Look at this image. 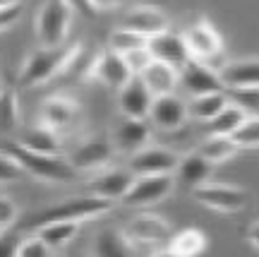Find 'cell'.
<instances>
[{
	"label": "cell",
	"mask_w": 259,
	"mask_h": 257,
	"mask_svg": "<svg viewBox=\"0 0 259 257\" xmlns=\"http://www.w3.org/2000/svg\"><path fill=\"white\" fill-rule=\"evenodd\" d=\"M19 221V207L17 202L8 197V195H0V231L12 229Z\"/></svg>",
	"instance_id": "obj_35"
},
{
	"label": "cell",
	"mask_w": 259,
	"mask_h": 257,
	"mask_svg": "<svg viewBox=\"0 0 259 257\" xmlns=\"http://www.w3.org/2000/svg\"><path fill=\"white\" fill-rule=\"evenodd\" d=\"M180 164V154L161 144H147L137 149L135 154L127 156V168L132 175H161V173H176Z\"/></svg>",
	"instance_id": "obj_9"
},
{
	"label": "cell",
	"mask_w": 259,
	"mask_h": 257,
	"mask_svg": "<svg viewBox=\"0 0 259 257\" xmlns=\"http://www.w3.org/2000/svg\"><path fill=\"white\" fill-rule=\"evenodd\" d=\"M17 257H56V250H51L36 233H31V236L19 238Z\"/></svg>",
	"instance_id": "obj_34"
},
{
	"label": "cell",
	"mask_w": 259,
	"mask_h": 257,
	"mask_svg": "<svg viewBox=\"0 0 259 257\" xmlns=\"http://www.w3.org/2000/svg\"><path fill=\"white\" fill-rule=\"evenodd\" d=\"M74 12H79V15H87V17H96V10L92 8V3L89 0H65Z\"/></svg>",
	"instance_id": "obj_40"
},
{
	"label": "cell",
	"mask_w": 259,
	"mask_h": 257,
	"mask_svg": "<svg viewBox=\"0 0 259 257\" xmlns=\"http://www.w3.org/2000/svg\"><path fill=\"white\" fill-rule=\"evenodd\" d=\"M245 118H247V113L242 108H238L235 103L228 101L221 111H219V116H213V118L206 123V135H223V137H231Z\"/></svg>",
	"instance_id": "obj_29"
},
{
	"label": "cell",
	"mask_w": 259,
	"mask_h": 257,
	"mask_svg": "<svg viewBox=\"0 0 259 257\" xmlns=\"http://www.w3.org/2000/svg\"><path fill=\"white\" fill-rule=\"evenodd\" d=\"M216 75L223 89H257L259 87V63L254 58L231 60L221 65Z\"/></svg>",
	"instance_id": "obj_19"
},
{
	"label": "cell",
	"mask_w": 259,
	"mask_h": 257,
	"mask_svg": "<svg viewBox=\"0 0 259 257\" xmlns=\"http://www.w3.org/2000/svg\"><path fill=\"white\" fill-rule=\"evenodd\" d=\"M84 82H99L103 87H108L113 92H118L120 87L132 80V72L127 70V65L122 60V55L113 53V51H101V53L94 58L89 67H87V72L82 75Z\"/></svg>",
	"instance_id": "obj_11"
},
{
	"label": "cell",
	"mask_w": 259,
	"mask_h": 257,
	"mask_svg": "<svg viewBox=\"0 0 259 257\" xmlns=\"http://www.w3.org/2000/svg\"><path fill=\"white\" fill-rule=\"evenodd\" d=\"M113 209V202L108 200H101V197H94V195H77V197H67V200H58V202L48 204V207H41L34 214H29L24 219V226L22 229L27 231H38L46 224H53V221H92L99 219L103 214H108Z\"/></svg>",
	"instance_id": "obj_2"
},
{
	"label": "cell",
	"mask_w": 259,
	"mask_h": 257,
	"mask_svg": "<svg viewBox=\"0 0 259 257\" xmlns=\"http://www.w3.org/2000/svg\"><path fill=\"white\" fill-rule=\"evenodd\" d=\"M135 180V175L130 173L127 168H101L96 171L92 180H89V195L94 197H101L108 202H120L125 193L130 190V185Z\"/></svg>",
	"instance_id": "obj_15"
},
{
	"label": "cell",
	"mask_w": 259,
	"mask_h": 257,
	"mask_svg": "<svg viewBox=\"0 0 259 257\" xmlns=\"http://www.w3.org/2000/svg\"><path fill=\"white\" fill-rule=\"evenodd\" d=\"M168 252L173 257H199L209 245L206 233L199 229H183L173 231V236L168 238Z\"/></svg>",
	"instance_id": "obj_22"
},
{
	"label": "cell",
	"mask_w": 259,
	"mask_h": 257,
	"mask_svg": "<svg viewBox=\"0 0 259 257\" xmlns=\"http://www.w3.org/2000/svg\"><path fill=\"white\" fill-rule=\"evenodd\" d=\"M151 101H154V96L147 92V87L142 84L139 77H132L125 87L118 89V108H120L122 118L147 120Z\"/></svg>",
	"instance_id": "obj_20"
},
{
	"label": "cell",
	"mask_w": 259,
	"mask_h": 257,
	"mask_svg": "<svg viewBox=\"0 0 259 257\" xmlns=\"http://www.w3.org/2000/svg\"><path fill=\"white\" fill-rule=\"evenodd\" d=\"M22 175H24L22 166H19L8 152H0V185L15 183V180H19Z\"/></svg>",
	"instance_id": "obj_36"
},
{
	"label": "cell",
	"mask_w": 259,
	"mask_h": 257,
	"mask_svg": "<svg viewBox=\"0 0 259 257\" xmlns=\"http://www.w3.org/2000/svg\"><path fill=\"white\" fill-rule=\"evenodd\" d=\"M137 77L142 80V84L147 87V92L151 94L154 99H156V96L176 94L178 87H180V75H178L176 67L158 63V60H151Z\"/></svg>",
	"instance_id": "obj_21"
},
{
	"label": "cell",
	"mask_w": 259,
	"mask_h": 257,
	"mask_svg": "<svg viewBox=\"0 0 259 257\" xmlns=\"http://www.w3.org/2000/svg\"><path fill=\"white\" fill-rule=\"evenodd\" d=\"M228 101L235 103L238 108H242L247 116H257L259 108V87L257 89H223Z\"/></svg>",
	"instance_id": "obj_33"
},
{
	"label": "cell",
	"mask_w": 259,
	"mask_h": 257,
	"mask_svg": "<svg viewBox=\"0 0 259 257\" xmlns=\"http://www.w3.org/2000/svg\"><path fill=\"white\" fill-rule=\"evenodd\" d=\"M147 46V39H142L139 34H132V31H127V29H113L111 36H108V51H113V53L118 55H125L130 53V51H137V48H144Z\"/></svg>",
	"instance_id": "obj_32"
},
{
	"label": "cell",
	"mask_w": 259,
	"mask_h": 257,
	"mask_svg": "<svg viewBox=\"0 0 259 257\" xmlns=\"http://www.w3.org/2000/svg\"><path fill=\"white\" fill-rule=\"evenodd\" d=\"M147 51L151 53L154 60H158V63H163V65H170V67H176V70H180V67L190 60V53H187L183 36H180V34H173L170 29L154 39H149Z\"/></svg>",
	"instance_id": "obj_17"
},
{
	"label": "cell",
	"mask_w": 259,
	"mask_h": 257,
	"mask_svg": "<svg viewBox=\"0 0 259 257\" xmlns=\"http://www.w3.org/2000/svg\"><path fill=\"white\" fill-rule=\"evenodd\" d=\"M211 173H213V166L194 152V154H187L185 159L180 156V164H178V168H176V173L173 175H176L183 185H187V188L192 190V188H197V185L206 183V180L211 178Z\"/></svg>",
	"instance_id": "obj_24"
},
{
	"label": "cell",
	"mask_w": 259,
	"mask_h": 257,
	"mask_svg": "<svg viewBox=\"0 0 259 257\" xmlns=\"http://www.w3.org/2000/svg\"><path fill=\"white\" fill-rule=\"evenodd\" d=\"M92 3V8L96 10V12H101V10H115L120 8L125 0H89Z\"/></svg>",
	"instance_id": "obj_42"
},
{
	"label": "cell",
	"mask_w": 259,
	"mask_h": 257,
	"mask_svg": "<svg viewBox=\"0 0 259 257\" xmlns=\"http://www.w3.org/2000/svg\"><path fill=\"white\" fill-rule=\"evenodd\" d=\"M178 75H180V84L185 87V92L190 94V96L223 92L216 70L206 63H199V60H192V58H190V60L178 70Z\"/></svg>",
	"instance_id": "obj_16"
},
{
	"label": "cell",
	"mask_w": 259,
	"mask_h": 257,
	"mask_svg": "<svg viewBox=\"0 0 259 257\" xmlns=\"http://www.w3.org/2000/svg\"><path fill=\"white\" fill-rule=\"evenodd\" d=\"M22 144L36 154H46V156H63V137L56 135L53 130L36 125L34 130H29V135L19 139Z\"/></svg>",
	"instance_id": "obj_25"
},
{
	"label": "cell",
	"mask_w": 259,
	"mask_h": 257,
	"mask_svg": "<svg viewBox=\"0 0 259 257\" xmlns=\"http://www.w3.org/2000/svg\"><path fill=\"white\" fill-rule=\"evenodd\" d=\"M5 149L22 166V171L34 175L36 180H44V183H70V180H74V175H77L72 171V166L67 164L63 156L36 154V152L24 147L19 139H10Z\"/></svg>",
	"instance_id": "obj_3"
},
{
	"label": "cell",
	"mask_w": 259,
	"mask_h": 257,
	"mask_svg": "<svg viewBox=\"0 0 259 257\" xmlns=\"http://www.w3.org/2000/svg\"><path fill=\"white\" fill-rule=\"evenodd\" d=\"M176 190V175L161 173V175H135V180L130 185L120 202L132 209H147L154 204L163 202L168 195Z\"/></svg>",
	"instance_id": "obj_8"
},
{
	"label": "cell",
	"mask_w": 259,
	"mask_h": 257,
	"mask_svg": "<svg viewBox=\"0 0 259 257\" xmlns=\"http://www.w3.org/2000/svg\"><path fill=\"white\" fill-rule=\"evenodd\" d=\"M19 236L17 231H0V257H17V245H19Z\"/></svg>",
	"instance_id": "obj_38"
},
{
	"label": "cell",
	"mask_w": 259,
	"mask_h": 257,
	"mask_svg": "<svg viewBox=\"0 0 259 257\" xmlns=\"http://www.w3.org/2000/svg\"><path fill=\"white\" fill-rule=\"evenodd\" d=\"M79 229H82L79 221H53V224L41 226V229L34 231V233H36L51 250H60L79 233Z\"/></svg>",
	"instance_id": "obj_28"
},
{
	"label": "cell",
	"mask_w": 259,
	"mask_h": 257,
	"mask_svg": "<svg viewBox=\"0 0 259 257\" xmlns=\"http://www.w3.org/2000/svg\"><path fill=\"white\" fill-rule=\"evenodd\" d=\"M180 36L185 41V48L192 60L211 65V60H216V58L223 53L221 31L213 27L206 17H197L194 22H190ZM213 70H216V67H213Z\"/></svg>",
	"instance_id": "obj_6"
},
{
	"label": "cell",
	"mask_w": 259,
	"mask_h": 257,
	"mask_svg": "<svg viewBox=\"0 0 259 257\" xmlns=\"http://www.w3.org/2000/svg\"><path fill=\"white\" fill-rule=\"evenodd\" d=\"M0 89H3V80H0Z\"/></svg>",
	"instance_id": "obj_45"
},
{
	"label": "cell",
	"mask_w": 259,
	"mask_h": 257,
	"mask_svg": "<svg viewBox=\"0 0 259 257\" xmlns=\"http://www.w3.org/2000/svg\"><path fill=\"white\" fill-rule=\"evenodd\" d=\"M231 139L235 142V147L240 149H247V152H254L259 144V118L257 116H247L242 120L238 130L231 135Z\"/></svg>",
	"instance_id": "obj_31"
},
{
	"label": "cell",
	"mask_w": 259,
	"mask_h": 257,
	"mask_svg": "<svg viewBox=\"0 0 259 257\" xmlns=\"http://www.w3.org/2000/svg\"><path fill=\"white\" fill-rule=\"evenodd\" d=\"M151 257H173L168 250H163V252H156V255H151Z\"/></svg>",
	"instance_id": "obj_44"
},
{
	"label": "cell",
	"mask_w": 259,
	"mask_h": 257,
	"mask_svg": "<svg viewBox=\"0 0 259 257\" xmlns=\"http://www.w3.org/2000/svg\"><path fill=\"white\" fill-rule=\"evenodd\" d=\"M22 17V3L17 5H10V8H0V34L8 31L10 27H15Z\"/></svg>",
	"instance_id": "obj_39"
},
{
	"label": "cell",
	"mask_w": 259,
	"mask_h": 257,
	"mask_svg": "<svg viewBox=\"0 0 259 257\" xmlns=\"http://www.w3.org/2000/svg\"><path fill=\"white\" fill-rule=\"evenodd\" d=\"M19 128V96L15 89H0V135L10 137Z\"/></svg>",
	"instance_id": "obj_30"
},
{
	"label": "cell",
	"mask_w": 259,
	"mask_h": 257,
	"mask_svg": "<svg viewBox=\"0 0 259 257\" xmlns=\"http://www.w3.org/2000/svg\"><path fill=\"white\" fill-rule=\"evenodd\" d=\"M147 123L151 128L163 130V132H176L187 123V103L178 94L156 96L149 106Z\"/></svg>",
	"instance_id": "obj_14"
},
{
	"label": "cell",
	"mask_w": 259,
	"mask_h": 257,
	"mask_svg": "<svg viewBox=\"0 0 259 257\" xmlns=\"http://www.w3.org/2000/svg\"><path fill=\"white\" fill-rule=\"evenodd\" d=\"M187 103V118L209 123L213 116H219V111L228 103L226 92H211V94H199V96H190Z\"/></svg>",
	"instance_id": "obj_26"
},
{
	"label": "cell",
	"mask_w": 259,
	"mask_h": 257,
	"mask_svg": "<svg viewBox=\"0 0 259 257\" xmlns=\"http://www.w3.org/2000/svg\"><path fill=\"white\" fill-rule=\"evenodd\" d=\"M82 58V44H65L58 48H41L24 58V65L19 70L17 84L19 89H34L53 82L56 77H63L74 67V63Z\"/></svg>",
	"instance_id": "obj_1"
},
{
	"label": "cell",
	"mask_w": 259,
	"mask_h": 257,
	"mask_svg": "<svg viewBox=\"0 0 259 257\" xmlns=\"http://www.w3.org/2000/svg\"><path fill=\"white\" fill-rule=\"evenodd\" d=\"M22 0H0V8H10V5H17Z\"/></svg>",
	"instance_id": "obj_43"
},
{
	"label": "cell",
	"mask_w": 259,
	"mask_h": 257,
	"mask_svg": "<svg viewBox=\"0 0 259 257\" xmlns=\"http://www.w3.org/2000/svg\"><path fill=\"white\" fill-rule=\"evenodd\" d=\"M192 197L202 207L219 211V214H238L247 207V200H250L245 188L228 183H211V180L192 188Z\"/></svg>",
	"instance_id": "obj_7"
},
{
	"label": "cell",
	"mask_w": 259,
	"mask_h": 257,
	"mask_svg": "<svg viewBox=\"0 0 259 257\" xmlns=\"http://www.w3.org/2000/svg\"><path fill=\"white\" fill-rule=\"evenodd\" d=\"M122 60H125V65H127V70L132 72V77H137L144 67H147L154 58H151V53L147 51V46L144 48H137V51H130V53L122 55Z\"/></svg>",
	"instance_id": "obj_37"
},
{
	"label": "cell",
	"mask_w": 259,
	"mask_h": 257,
	"mask_svg": "<svg viewBox=\"0 0 259 257\" xmlns=\"http://www.w3.org/2000/svg\"><path fill=\"white\" fill-rule=\"evenodd\" d=\"M113 154H115V149H113L111 139H87L79 147H74L65 161L72 166L74 173H82V171L96 173L111 164Z\"/></svg>",
	"instance_id": "obj_13"
},
{
	"label": "cell",
	"mask_w": 259,
	"mask_h": 257,
	"mask_svg": "<svg viewBox=\"0 0 259 257\" xmlns=\"http://www.w3.org/2000/svg\"><path fill=\"white\" fill-rule=\"evenodd\" d=\"M122 236L132 245H166L168 238L173 236V226L168 219L154 211H139L137 216L130 219Z\"/></svg>",
	"instance_id": "obj_10"
},
{
	"label": "cell",
	"mask_w": 259,
	"mask_h": 257,
	"mask_svg": "<svg viewBox=\"0 0 259 257\" xmlns=\"http://www.w3.org/2000/svg\"><path fill=\"white\" fill-rule=\"evenodd\" d=\"M238 152L240 149L235 147V142L231 137H223V135H206V139L197 147V154L206 159L211 166L231 161L233 156H238Z\"/></svg>",
	"instance_id": "obj_27"
},
{
	"label": "cell",
	"mask_w": 259,
	"mask_h": 257,
	"mask_svg": "<svg viewBox=\"0 0 259 257\" xmlns=\"http://www.w3.org/2000/svg\"><path fill=\"white\" fill-rule=\"evenodd\" d=\"M257 229H259V221L252 219L250 224H247V231H245V240H247V245H250L254 252L259 250V240H257Z\"/></svg>",
	"instance_id": "obj_41"
},
{
	"label": "cell",
	"mask_w": 259,
	"mask_h": 257,
	"mask_svg": "<svg viewBox=\"0 0 259 257\" xmlns=\"http://www.w3.org/2000/svg\"><path fill=\"white\" fill-rule=\"evenodd\" d=\"M79 123H82V106L72 96L53 94V96H46L38 106V125L53 130L60 137L72 135L79 128Z\"/></svg>",
	"instance_id": "obj_5"
},
{
	"label": "cell",
	"mask_w": 259,
	"mask_h": 257,
	"mask_svg": "<svg viewBox=\"0 0 259 257\" xmlns=\"http://www.w3.org/2000/svg\"><path fill=\"white\" fill-rule=\"evenodd\" d=\"M122 29H127L132 34H139L142 39H154L170 29V19H168L166 10L158 5H135L125 12L120 22Z\"/></svg>",
	"instance_id": "obj_12"
},
{
	"label": "cell",
	"mask_w": 259,
	"mask_h": 257,
	"mask_svg": "<svg viewBox=\"0 0 259 257\" xmlns=\"http://www.w3.org/2000/svg\"><path fill=\"white\" fill-rule=\"evenodd\" d=\"M151 139V125L147 120H135V118H122L115 130H113L111 144L115 152H125V154H135L137 149L147 147Z\"/></svg>",
	"instance_id": "obj_18"
},
{
	"label": "cell",
	"mask_w": 259,
	"mask_h": 257,
	"mask_svg": "<svg viewBox=\"0 0 259 257\" xmlns=\"http://www.w3.org/2000/svg\"><path fill=\"white\" fill-rule=\"evenodd\" d=\"M92 257H135V252H132V243L122 236V231L103 229L94 238Z\"/></svg>",
	"instance_id": "obj_23"
},
{
	"label": "cell",
	"mask_w": 259,
	"mask_h": 257,
	"mask_svg": "<svg viewBox=\"0 0 259 257\" xmlns=\"http://www.w3.org/2000/svg\"><path fill=\"white\" fill-rule=\"evenodd\" d=\"M74 10L65 0H44L36 12V39L41 48H58L67 44Z\"/></svg>",
	"instance_id": "obj_4"
}]
</instances>
